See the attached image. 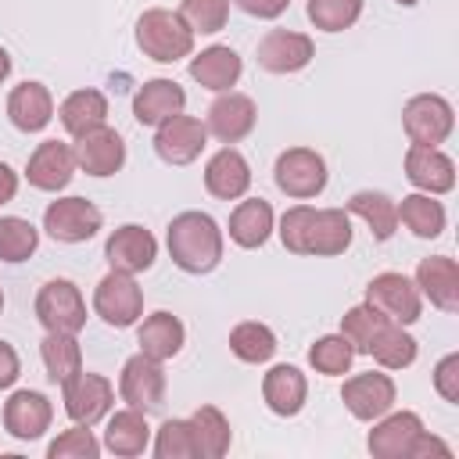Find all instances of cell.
I'll return each mask as SVG.
<instances>
[{"mask_svg":"<svg viewBox=\"0 0 459 459\" xmlns=\"http://www.w3.org/2000/svg\"><path fill=\"white\" fill-rule=\"evenodd\" d=\"M316 57V43L305 36V32H294V29H273L258 39L255 47V61L258 68L273 72V75H290V72H301L308 68V61Z\"/></svg>","mask_w":459,"mask_h":459,"instance_id":"obj_12","label":"cell"},{"mask_svg":"<svg viewBox=\"0 0 459 459\" xmlns=\"http://www.w3.org/2000/svg\"><path fill=\"white\" fill-rule=\"evenodd\" d=\"M7 75H11V54H7L4 47H0V82H4Z\"/></svg>","mask_w":459,"mask_h":459,"instance_id":"obj_51","label":"cell"},{"mask_svg":"<svg viewBox=\"0 0 459 459\" xmlns=\"http://www.w3.org/2000/svg\"><path fill=\"white\" fill-rule=\"evenodd\" d=\"M420 430H423V420L416 412H409V409L384 412L380 420H373V430L366 437V448L377 459H409L412 441L420 437Z\"/></svg>","mask_w":459,"mask_h":459,"instance_id":"obj_19","label":"cell"},{"mask_svg":"<svg viewBox=\"0 0 459 459\" xmlns=\"http://www.w3.org/2000/svg\"><path fill=\"white\" fill-rule=\"evenodd\" d=\"M0 312H4V290H0Z\"/></svg>","mask_w":459,"mask_h":459,"instance_id":"obj_53","label":"cell"},{"mask_svg":"<svg viewBox=\"0 0 459 459\" xmlns=\"http://www.w3.org/2000/svg\"><path fill=\"white\" fill-rule=\"evenodd\" d=\"M183 108H186V90L176 79H147L133 97V118L154 129L172 115H183Z\"/></svg>","mask_w":459,"mask_h":459,"instance_id":"obj_22","label":"cell"},{"mask_svg":"<svg viewBox=\"0 0 459 459\" xmlns=\"http://www.w3.org/2000/svg\"><path fill=\"white\" fill-rule=\"evenodd\" d=\"M423 455H441V459H452V448H448L441 437H434V434L420 430V437L412 441V452H409V459H423Z\"/></svg>","mask_w":459,"mask_h":459,"instance_id":"obj_49","label":"cell"},{"mask_svg":"<svg viewBox=\"0 0 459 459\" xmlns=\"http://www.w3.org/2000/svg\"><path fill=\"white\" fill-rule=\"evenodd\" d=\"M394 398H398L394 380H391L387 373H377V369L355 373V377H348L344 387H341L344 409H348L355 420H362V423H373V420H380L384 412H391V409H394Z\"/></svg>","mask_w":459,"mask_h":459,"instance_id":"obj_11","label":"cell"},{"mask_svg":"<svg viewBox=\"0 0 459 459\" xmlns=\"http://www.w3.org/2000/svg\"><path fill=\"white\" fill-rule=\"evenodd\" d=\"M273 222H276L273 204H269L265 197H247V201H240V204L230 212V240H233L237 247L255 251V247H262V244L269 240Z\"/></svg>","mask_w":459,"mask_h":459,"instance_id":"obj_29","label":"cell"},{"mask_svg":"<svg viewBox=\"0 0 459 459\" xmlns=\"http://www.w3.org/2000/svg\"><path fill=\"white\" fill-rule=\"evenodd\" d=\"M39 247V230L29 219L0 215V262H25Z\"/></svg>","mask_w":459,"mask_h":459,"instance_id":"obj_38","label":"cell"},{"mask_svg":"<svg viewBox=\"0 0 459 459\" xmlns=\"http://www.w3.org/2000/svg\"><path fill=\"white\" fill-rule=\"evenodd\" d=\"M50 420H54V405L43 391H14L7 402H4V430L18 441H36L50 430Z\"/></svg>","mask_w":459,"mask_h":459,"instance_id":"obj_18","label":"cell"},{"mask_svg":"<svg viewBox=\"0 0 459 459\" xmlns=\"http://www.w3.org/2000/svg\"><path fill=\"white\" fill-rule=\"evenodd\" d=\"M165 369L161 362L147 359L143 351H136L133 359H126L122 373H118V394L129 409H140V412H154L165 405Z\"/></svg>","mask_w":459,"mask_h":459,"instance_id":"obj_10","label":"cell"},{"mask_svg":"<svg viewBox=\"0 0 459 459\" xmlns=\"http://www.w3.org/2000/svg\"><path fill=\"white\" fill-rule=\"evenodd\" d=\"M308 219H312V204H294L280 215V240L287 251L294 255H305V230H308Z\"/></svg>","mask_w":459,"mask_h":459,"instance_id":"obj_45","label":"cell"},{"mask_svg":"<svg viewBox=\"0 0 459 459\" xmlns=\"http://www.w3.org/2000/svg\"><path fill=\"white\" fill-rule=\"evenodd\" d=\"M36 319L47 333H79L86 326V301L72 280H47L36 294Z\"/></svg>","mask_w":459,"mask_h":459,"instance_id":"obj_4","label":"cell"},{"mask_svg":"<svg viewBox=\"0 0 459 459\" xmlns=\"http://www.w3.org/2000/svg\"><path fill=\"white\" fill-rule=\"evenodd\" d=\"M39 355H43L47 377H50L57 387L68 384V380L82 369V348H79L75 333H47L43 344H39Z\"/></svg>","mask_w":459,"mask_h":459,"instance_id":"obj_37","label":"cell"},{"mask_svg":"<svg viewBox=\"0 0 459 459\" xmlns=\"http://www.w3.org/2000/svg\"><path fill=\"white\" fill-rule=\"evenodd\" d=\"M344 212L348 215H359L377 240H391L394 230H398V208L380 190H359V194H351L348 204H344Z\"/></svg>","mask_w":459,"mask_h":459,"instance_id":"obj_32","label":"cell"},{"mask_svg":"<svg viewBox=\"0 0 459 459\" xmlns=\"http://www.w3.org/2000/svg\"><path fill=\"white\" fill-rule=\"evenodd\" d=\"M394 4H402V7H416L420 0H394Z\"/></svg>","mask_w":459,"mask_h":459,"instance_id":"obj_52","label":"cell"},{"mask_svg":"<svg viewBox=\"0 0 459 459\" xmlns=\"http://www.w3.org/2000/svg\"><path fill=\"white\" fill-rule=\"evenodd\" d=\"M398 208V222H405L420 240H434L445 230V204L434 194H405Z\"/></svg>","mask_w":459,"mask_h":459,"instance_id":"obj_35","label":"cell"},{"mask_svg":"<svg viewBox=\"0 0 459 459\" xmlns=\"http://www.w3.org/2000/svg\"><path fill=\"white\" fill-rule=\"evenodd\" d=\"M183 341H186V326H183L172 312H151V316L140 323V330H136L140 351H143L147 359H154V362H169L172 355H179Z\"/></svg>","mask_w":459,"mask_h":459,"instance_id":"obj_30","label":"cell"},{"mask_svg":"<svg viewBox=\"0 0 459 459\" xmlns=\"http://www.w3.org/2000/svg\"><path fill=\"white\" fill-rule=\"evenodd\" d=\"M405 176L420 194H434L437 197V194H448L455 186V161L437 147L412 143L405 151Z\"/></svg>","mask_w":459,"mask_h":459,"instance_id":"obj_20","label":"cell"},{"mask_svg":"<svg viewBox=\"0 0 459 459\" xmlns=\"http://www.w3.org/2000/svg\"><path fill=\"white\" fill-rule=\"evenodd\" d=\"M262 398L269 405V412L276 416H298L305 409V398H308V380L298 366H273L265 377H262Z\"/></svg>","mask_w":459,"mask_h":459,"instance_id":"obj_25","label":"cell"},{"mask_svg":"<svg viewBox=\"0 0 459 459\" xmlns=\"http://www.w3.org/2000/svg\"><path fill=\"white\" fill-rule=\"evenodd\" d=\"M61 394H65V412L72 423H82V427H97L100 420H108L111 405H115V387L108 377L100 373H86L79 369L68 384H61Z\"/></svg>","mask_w":459,"mask_h":459,"instance_id":"obj_8","label":"cell"},{"mask_svg":"<svg viewBox=\"0 0 459 459\" xmlns=\"http://www.w3.org/2000/svg\"><path fill=\"white\" fill-rule=\"evenodd\" d=\"M351 247V215L344 208H312L305 230V255L333 258Z\"/></svg>","mask_w":459,"mask_h":459,"instance_id":"obj_23","label":"cell"},{"mask_svg":"<svg viewBox=\"0 0 459 459\" xmlns=\"http://www.w3.org/2000/svg\"><path fill=\"white\" fill-rule=\"evenodd\" d=\"M57 118H61L65 133L75 140V136H82V133H90V129H97V126L108 122V97L100 90H90V86L86 90H75V93H68L61 100Z\"/></svg>","mask_w":459,"mask_h":459,"instance_id":"obj_31","label":"cell"},{"mask_svg":"<svg viewBox=\"0 0 459 459\" xmlns=\"http://www.w3.org/2000/svg\"><path fill=\"white\" fill-rule=\"evenodd\" d=\"M276 333L265 326V323H258V319H244V323H237L233 330H230V351L240 359V362H251V366H262V362H269L273 355H276Z\"/></svg>","mask_w":459,"mask_h":459,"instance_id":"obj_36","label":"cell"},{"mask_svg":"<svg viewBox=\"0 0 459 459\" xmlns=\"http://www.w3.org/2000/svg\"><path fill=\"white\" fill-rule=\"evenodd\" d=\"M240 72H244L240 54H237L233 47H222V43L204 47L201 54H194V57H190V79H194V82H201L204 90H215V93H222V90H230V86H237Z\"/></svg>","mask_w":459,"mask_h":459,"instance_id":"obj_27","label":"cell"},{"mask_svg":"<svg viewBox=\"0 0 459 459\" xmlns=\"http://www.w3.org/2000/svg\"><path fill=\"white\" fill-rule=\"evenodd\" d=\"M93 312H97L108 326H115V330L133 326V323L143 316V290H140V283H136L129 273L111 269V273L97 283V290H93Z\"/></svg>","mask_w":459,"mask_h":459,"instance_id":"obj_7","label":"cell"},{"mask_svg":"<svg viewBox=\"0 0 459 459\" xmlns=\"http://www.w3.org/2000/svg\"><path fill=\"white\" fill-rule=\"evenodd\" d=\"M402 126H405V136L412 143H423V147H437L448 140L452 126H455V111L445 97L437 93H416L405 100L402 108Z\"/></svg>","mask_w":459,"mask_h":459,"instance_id":"obj_6","label":"cell"},{"mask_svg":"<svg viewBox=\"0 0 459 459\" xmlns=\"http://www.w3.org/2000/svg\"><path fill=\"white\" fill-rule=\"evenodd\" d=\"M434 391L445 398V402H459V355L448 351L437 366H434Z\"/></svg>","mask_w":459,"mask_h":459,"instance_id":"obj_46","label":"cell"},{"mask_svg":"<svg viewBox=\"0 0 459 459\" xmlns=\"http://www.w3.org/2000/svg\"><path fill=\"white\" fill-rule=\"evenodd\" d=\"M308 362L323 377H344L351 369V362H355V351H351V344L341 333H326V337H316L312 341Z\"/></svg>","mask_w":459,"mask_h":459,"instance_id":"obj_39","label":"cell"},{"mask_svg":"<svg viewBox=\"0 0 459 459\" xmlns=\"http://www.w3.org/2000/svg\"><path fill=\"white\" fill-rule=\"evenodd\" d=\"M326 161L319 151L312 147H287L276 165H273V179L276 186L294 197V201H308V197H319L326 190Z\"/></svg>","mask_w":459,"mask_h":459,"instance_id":"obj_3","label":"cell"},{"mask_svg":"<svg viewBox=\"0 0 459 459\" xmlns=\"http://www.w3.org/2000/svg\"><path fill=\"white\" fill-rule=\"evenodd\" d=\"M14 194H18V172L7 161H0V204L14 201Z\"/></svg>","mask_w":459,"mask_h":459,"instance_id":"obj_50","label":"cell"},{"mask_svg":"<svg viewBox=\"0 0 459 459\" xmlns=\"http://www.w3.org/2000/svg\"><path fill=\"white\" fill-rule=\"evenodd\" d=\"M97 455H100V441H97L93 430L82 427V423L61 430V434L50 441V448H47V459H97Z\"/></svg>","mask_w":459,"mask_h":459,"instance_id":"obj_44","label":"cell"},{"mask_svg":"<svg viewBox=\"0 0 459 459\" xmlns=\"http://www.w3.org/2000/svg\"><path fill=\"white\" fill-rule=\"evenodd\" d=\"M104 258H108L111 269L136 276V273H143V269L154 265V258H158V240H154L151 230H143V226H136V222H126V226H118V230L104 240Z\"/></svg>","mask_w":459,"mask_h":459,"instance_id":"obj_16","label":"cell"},{"mask_svg":"<svg viewBox=\"0 0 459 459\" xmlns=\"http://www.w3.org/2000/svg\"><path fill=\"white\" fill-rule=\"evenodd\" d=\"M165 244L172 262L190 276H204L222 262V230L208 212H179L169 222Z\"/></svg>","mask_w":459,"mask_h":459,"instance_id":"obj_1","label":"cell"},{"mask_svg":"<svg viewBox=\"0 0 459 459\" xmlns=\"http://www.w3.org/2000/svg\"><path fill=\"white\" fill-rule=\"evenodd\" d=\"M72 151H75V165L86 176H115L126 165V143H122L118 129H111L108 122L75 136Z\"/></svg>","mask_w":459,"mask_h":459,"instance_id":"obj_17","label":"cell"},{"mask_svg":"<svg viewBox=\"0 0 459 459\" xmlns=\"http://www.w3.org/2000/svg\"><path fill=\"white\" fill-rule=\"evenodd\" d=\"M154 455L158 459H197L190 420H165L154 434Z\"/></svg>","mask_w":459,"mask_h":459,"instance_id":"obj_41","label":"cell"},{"mask_svg":"<svg viewBox=\"0 0 459 459\" xmlns=\"http://www.w3.org/2000/svg\"><path fill=\"white\" fill-rule=\"evenodd\" d=\"M258 122V108L247 93H237V90H222L212 108H208V118H204V129L208 136L222 140V143H240Z\"/></svg>","mask_w":459,"mask_h":459,"instance_id":"obj_14","label":"cell"},{"mask_svg":"<svg viewBox=\"0 0 459 459\" xmlns=\"http://www.w3.org/2000/svg\"><path fill=\"white\" fill-rule=\"evenodd\" d=\"M366 355H373L384 369H405V366L416 362V337H412L402 323H391V319H387V323L373 333Z\"/></svg>","mask_w":459,"mask_h":459,"instance_id":"obj_34","label":"cell"},{"mask_svg":"<svg viewBox=\"0 0 459 459\" xmlns=\"http://www.w3.org/2000/svg\"><path fill=\"white\" fill-rule=\"evenodd\" d=\"M136 47L161 65H172L179 57H190L194 50V29L179 18V11L169 7H147L136 18Z\"/></svg>","mask_w":459,"mask_h":459,"instance_id":"obj_2","label":"cell"},{"mask_svg":"<svg viewBox=\"0 0 459 459\" xmlns=\"http://www.w3.org/2000/svg\"><path fill=\"white\" fill-rule=\"evenodd\" d=\"M416 287L441 312H459V265L448 255H430L416 265Z\"/></svg>","mask_w":459,"mask_h":459,"instance_id":"obj_24","label":"cell"},{"mask_svg":"<svg viewBox=\"0 0 459 459\" xmlns=\"http://www.w3.org/2000/svg\"><path fill=\"white\" fill-rule=\"evenodd\" d=\"M362 0H308V22L323 32H344L359 22Z\"/></svg>","mask_w":459,"mask_h":459,"instance_id":"obj_42","label":"cell"},{"mask_svg":"<svg viewBox=\"0 0 459 459\" xmlns=\"http://www.w3.org/2000/svg\"><path fill=\"white\" fill-rule=\"evenodd\" d=\"M7 118L22 133H39L54 118V97L43 82H22L7 97Z\"/></svg>","mask_w":459,"mask_h":459,"instance_id":"obj_28","label":"cell"},{"mask_svg":"<svg viewBox=\"0 0 459 459\" xmlns=\"http://www.w3.org/2000/svg\"><path fill=\"white\" fill-rule=\"evenodd\" d=\"M75 151L72 143H61V140H43L32 154H29V165H25V179L29 186L43 190V194H57L72 183L75 176Z\"/></svg>","mask_w":459,"mask_h":459,"instance_id":"obj_15","label":"cell"},{"mask_svg":"<svg viewBox=\"0 0 459 459\" xmlns=\"http://www.w3.org/2000/svg\"><path fill=\"white\" fill-rule=\"evenodd\" d=\"M151 445V427H147V412L140 409H118V412H108V427H104V445L111 455H122V459H133V455H143Z\"/></svg>","mask_w":459,"mask_h":459,"instance_id":"obj_26","label":"cell"},{"mask_svg":"<svg viewBox=\"0 0 459 459\" xmlns=\"http://www.w3.org/2000/svg\"><path fill=\"white\" fill-rule=\"evenodd\" d=\"M179 18L197 32L212 36L219 29H226L230 18V0H179Z\"/></svg>","mask_w":459,"mask_h":459,"instance_id":"obj_43","label":"cell"},{"mask_svg":"<svg viewBox=\"0 0 459 459\" xmlns=\"http://www.w3.org/2000/svg\"><path fill=\"white\" fill-rule=\"evenodd\" d=\"M208 143V129L194 115H172L154 129V151L165 165H190L201 158Z\"/></svg>","mask_w":459,"mask_h":459,"instance_id":"obj_13","label":"cell"},{"mask_svg":"<svg viewBox=\"0 0 459 459\" xmlns=\"http://www.w3.org/2000/svg\"><path fill=\"white\" fill-rule=\"evenodd\" d=\"M18 373H22V359H18V351L0 337V391H7V387L18 380Z\"/></svg>","mask_w":459,"mask_h":459,"instance_id":"obj_47","label":"cell"},{"mask_svg":"<svg viewBox=\"0 0 459 459\" xmlns=\"http://www.w3.org/2000/svg\"><path fill=\"white\" fill-rule=\"evenodd\" d=\"M366 305H373L384 319L409 326L423 312V294H420L416 280H409L405 273H377L366 283Z\"/></svg>","mask_w":459,"mask_h":459,"instance_id":"obj_5","label":"cell"},{"mask_svg":"<svg viewBox=\"0 0 459 459\" xmlns=\"http://www.w3.org/2000/svg\"><path fill=\"white\" fill-rule=\"evenodd\" d=\"M104 226V215L93 201L86 197H57L43 212V230L57 244H82Z\"/></svg>","mask_w":459,"mask_h":459,"instance_id":"obj_9","label":"cell"},{"mask_svg":"<svg viewBox=\"0 0 459 459\" xmlns=\"http://www.w3.org/2000/svg\"><path fill=\"white\" fill-rule=\"evenodd\" d=\"M233 4L251 18H280L290 7V0H233Z\"/></svg>","mask_w":459,"mask_h":459,"instance_id":"obj_48","label":"cell"},{"mask_svg":"<svg viewBox=\"0 0 459 459\" xmlns=\"http://www.w3.org/2000/svg\"><path fill=\"white\" fill-rule=\"evenodd\" d=\"M387 319L373 308V305H355V308H348L344 316H341V337L351 344V351L355 355H366V348H369V341H373V333L384 326Z\"/></svg>","mask_w":459,"mask_h":459,"instance_id":"obj_40","label":"cell"},{"mask_svg":"<svg viewBox=\"0 0 459 459\" xmlns=\"http://www.w3.org/2000/svg\"><path fill=\"white\" fill-rule=\"evenodd\" d=\"M194 427V441H197V459H222L233 445V430L230 420L222 416V409L215 405H197L190 416Z\"/></svg>","mask_w":459,"mask_h":459,"instance_id":"obj_33","label":"cell"},{"mask_svg":"<svg viewBox=\"0 0 459 459\" xmlns=\"http://www.w3.org/2000/svg\"><path fill=\"white\" fill-rule=\"evenodd\" d=\"M251 186V165L237 147H222L204 165V190L219 201H240Z\"/></svg>","mask_w":459,"mask_h":459,"instance_id":"obj_21","label":"cell"}]
</instances>
